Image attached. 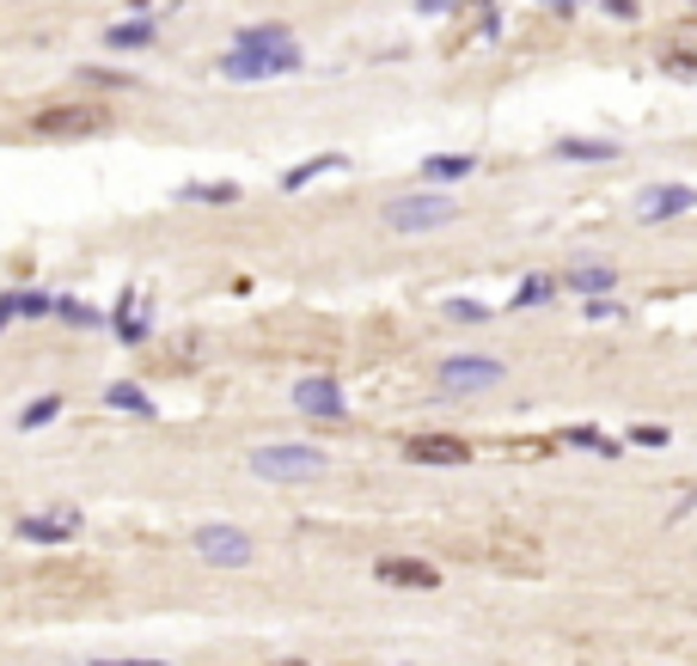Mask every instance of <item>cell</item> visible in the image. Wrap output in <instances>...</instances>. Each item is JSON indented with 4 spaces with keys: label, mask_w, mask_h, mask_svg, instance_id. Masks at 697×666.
I'll return each mask as SVG.
<instances>
[{
    "label": "cell",
    "mask_w": 697,
    "mask_h": 666,
    "mask_svg": "<svg viewBox=\"0 0 697 666\" xmlns=\"http://www.w3.org/2000/svg\"><path fill=\"white\" fill-rule=\"evenodd\" d=\"M38 141H86V135L110 129V105L105 98H55V105H38L25 123Z\"/></svg>",
    "instance_id": "obj_1"
},
{
    "label": "cell",
    "mask_w": 697,
    "mask_h": 666,
    "mask_svg": "<svg viewBox=\"0 0 697 666\" xmlns=\"http://www.w3.org/2000/svg\"><path fill=\"white\" fill-rule=\"evenodd\" d=\"M251 471L264 484H313L325 477V453L318 446H300V441H276V446H257L251 453Z\"/></svg>",
    "instance_id": "obj_2"
},
{
    "label": "cell",
    "mask_w": 697,
    "mask_h": 666,
    "mask_svg": "<svg viewBox=\"0 0 697 666\" xmlns=\"http://www.w3.org/2000/svg\"><path fill=\"white\" fill-rule=\"evenodd\" d=\"M453 214H460V209H453L447 197H429V190L386 202V226H392V233H434V226H447Z\"/></svg>",
    "instance_id": "obj_3"
},
{
    "label": "cell",
    "mask_w": 697,
    "mask_h": 666,
    "mask_svg": "<svg viewBox=\"0 0 697 666\" xmlns=\"http://www.w3.org/2000/svg\"><path fill=\"white\" fill-rule=\"evenodd\" d=\"M80 526H86V514L62 501V508H50V514H19L13 538H19V545H74Z\"/></svg>",
    "instance_id": "obj_4"
},
{
    "label": "cell",
    "mask_w": 697,
    "mask_h": 666,
    "mask_svg": "<svg viewBox=\"0 0 697 666\" xmlns=\"http://www.w3.org/2000/svg\"><path fill=\"white\" fill-rule=\"evenodd\" d=\"M190 545H197V557L209 562V569H245L257 550H251V538L239 532V526H197L190 532Z\"/></svg>",
    "instance_id": "obj_5"
},
{
    "label": "cell",
    "mask_w": 697,
    "mask_h": 666,
    "mask_svg": "<svg viewBox=\"0 0 697 666\" xmlns=\"http://www.w3.org/2000/svg\"><path fill=\"white\" fill-rule=\"evenodd\" d=\"M226 80H264V74H300V50H233L221 55Z\"/></svg>",
    "instance_id": "obj_6"
},
{
    "label": "cell",
    "mask_w": 697,
    "mask_h": 666,
    "mask_svg": "<svg viewBox=\"0 0 697 666\" xmlns=\"http://www.w3.org/2000/svg\"><path fill=\"white\" fill-rule=\"evenodd\" d=\"M441 385L447 392H489V385H501V361H489V355H447L441 361Z\"/></svg>",
    "instance_id": "obj_7"
},
{
    "label": "cell",
    "mask_w": 697,
    "mask_h": 666,
    "mask_svg": "<svg viewBox=\"0 0 697 666\" xmlns=\"http://www.w3.org/2000/svg\"><path fill=\"white\" fill-rule=\"evenodd\" d=\"M404 458H416V465H472L477 446L465 441V434H410L404 441Z\"/></svg>",
    "instance_id": "obj_8"
},
{
    "label": "cell",
    "mask_w": 697,
    "mask_h": 666,
    "mask_svg": "<svg viewBox=\"0 0 697 666\" xmlns=\"http://www.w3.org/2000/svg\"><path fill=\"white\" fill-rule=\"evenodd\" d=\"M373 575H380L386 588H416V593L441 588V569H434V562H416V557H380Z\"/></svg>",
    "instance_id": "obj_9"
},
{
    "label": "cell",
    "mask_w": 697,
    "mask_h": 666,
    "mask_svg": "<svg viewBox=\"0 0 697 666\" xmlns=\"http://www.w3.org/2000/svg\"><path fill=\"white\" fill-rule=\"evenodd\" d=\"M685 209H697L691 183H655V190L636 197V214H643V221H673V214H685Z\"/></svg>",
    "instance_id": "obj_10"
},
{
    "label": "cell",
    "mask_w": 697,
    "mask_h": 666,
    "mask_svg": "<svg viewBox=\"0 0 697 666\" xmlns=\"http://www.w3.org/2000/svg\"><path fill=\"white\" fill-rule=\"evenodd\" d=\"M294 404H300L306 416H342L337 379H300V385H294Z\"/></svg>",
    "instance_id": "obj_11"
},
{
    "label": "cell",
    "mask_w": 697,
    "mask_h": 666,
    "mask_svg": "<svg viewBox=\"0 0 697 666\" xmlns=\"http://www.w3.org/2000/svg\"><path fill=\"white\" fill-rule=\"evenodd\" d=\"M472 171H477L472 154H434V159H422V183H460V178H472Z\"/></svg>",
    "instance_id": "obj_12"
},
{
    "label": "cell",
    "mask_w": 697,
    "mask_h": 666,
    "mask_svg": "<svg viewBox=\"0 0 697 666\" xmlns=\"http://www.w3.org/2000/svg\"><path fill=\"white\" fill-rule=\"evenodd\" d=\"M105 404L110 410H123V416H159V410H154V398H147L141 392V385H129V379H117V385H105Z\"/></svg>",
    "instance_id": "obj_13"
},
{
    "label": "cell",
    "mask_w": 697,
    "mask_h": 666,
    "mask_svg": "<svg viewBox=\"0 0 697 666\" xmlns=\"http://www.w3.org/2000/svg\"><path fill=\"white\" fill-rule=\"evenodd\" d=\"M105 43L110 50H147V43H159V25L154 19H123V25L105 31Z\"/></svg>",
    "instance_id": "obj_14"
},
{
    "label": "cell",
    "mask_w": 697,
    "mask_h": 666,
    "mask_svg": "<svg viewBox=\"0 0 697 666\" xmlns=\"http://www.w3.org/2000/svg\"><path fill=\"white\" fill-rule=\"evenodd\" d=\"M62 392H43V398H31L25 410H19V434H38V429H50L55 416H62Z\"/></svg>",
    "instance_id": "obj_15"
},
{
    "label": "cell",
    "mask_w": 697,
    "mask_h": 666,
    "mask_svg": "<svg viewBox=\"0 0 697 666\" xmlns=\"http://www.w3.org/2000/svg\"><path fill=\"white\" fill-rule=\"evenodd\" d=\"M50 318H62L74 330H105V313H93L86 300H50Z\"/></svg>",
    "instance_id": "obj_16"
},
{
    "label": "cell",
    "mask_w": 697,
    "mask_h": 666,
    "mask_svg": "<svg viewBox=\"0 0 697 666\" xmlns=\"http://www.w3.org/2000/svg\"><path fill=\"white\" fill-rule=\"evenodd\" d=\"M239 50H294V31L288 25H251V31H239Z\"/></svg>",
    "instance_id": "obj_17"
},
{
    "label": "cell",
    "mask_w": 697,
    "mask_h": 666,
    "mask_svg": "<svg viewBox=\"0 0 697 666\" xmlns=\"http://www.w3.org/2000/svg\"><path fill=\"white\" fill-rule=\"evenodd\" d=\"M619 275L605 269V263H588V269H569L563 275V288H575V294H600V288H612Z\"/></svg>",
    "instance_id": "obj_18"
},
{
    "label": "cell",
    "mask_w": 697,
    "mask_h": 666,
    "mask_svg": "<svg viewBox=\"0 0 697 666\" xmlns=\"http://www.w3.org/2000/svg\"><path fill=\"white\" fill-rule=\"evenodd\" d=\"M0 300H7V313H13V318H50V294H38V288L0 294Z\"/></svg>",
    "instance_id": "obj_19"
},
{
    "label": "cell",
    "mask_w": 697,
    "mask_h": 666,
    "mask_svg": "<svg viewBox=\"0 0 697 666\" xmlns=\"http://www.w3.org/2000/svg\"><path fill=\"white\" fill-rule=\"evenodd\" d=\"M178 202H239V190L233 183H184Z\"/></svg>",
    "instance_id": "obj_20"
},
{
    "label": "cell",
    "mask_w": 697,
    "mask_h": 666,
    "mask_svg": "<svg viewBox=\"0 0 697 666\" xmlns=\"http://www.w3.org/2000/svg\"><path fill=\"white\" fill-rule=\"evenodd\" d=\"M563 446H593L600 458H619V453H624L619 441H605V434H593V429H569V434H563Z\"/></svg>",
    "instance_id": "obj_21"
},
{
    "label": "cell",
    "mask_w": 697,
    "mask_h": 666,
    "mask_svg": "<svg viewBox=\"0 0 697 666\" xmlns=\"http://www.w3.org/2000/svg\"><path fill=\"white\" fill-rule=\"evenodd\" d=\"M557 154H563V159H612L619 147H612V141H557Z\"/></svg>",
    "instance_id": "obj_22"
},
{
    "label": "cell",
    "mask_w": 697,
    "mask_h": 666,
    "mask_svg": "<svg viewBox=\"0 0 697 666\" xmlns=\"http://www.w3.org/2000/svg\"><path fill=\"white\" fill-rule=\"evenodd\" d=\"M86 86H135V74H117V67H80Z\"/></svg>",
    "instance_id": "obj_23"
},
{
    "label": "cell",
    "mask_w": 697,
    "mask_h": 666,
    "mask_svg": "<svg viewBox=\"0 0 697 666\" xmlns=\"http://www.w3.org/2000/svg\"><path fill=\"white\" fill-rule=\"evenodd\" d=\"M447 318H460V325H484L489 306H477V300H453V306H447Z\"/></svg>",
    "instance_id": "obj_24"
},
{
    "label": "cell",
    "mask_w": 697,
    "mask_h": 666,
    "mask_svg": "<svg viewBox=\"0 0 697 666\" xmlns=\"http://www.w3.org/2000/svg\"><path fill=\"white\" fill-rule=\"evenodd\" d=\"M661 67H673V74H685V80H697V50H673Z\"/></svg>",
    "instance_id": "obj_25"
},
{
    "label": "cell",
    "mask_w": 697,
    "mask_h": 666,
    "mask_svg": "<svg viewBox=\"0 0 697 666\" xmlns=\"http://www.w3.org/2000/svg\"><path fill=\"white\" fill-rule=\"evenodd\" d=\"M545 294H551V282H545V275H532L527 288L514 294V306H539V300H545Z\"/></svg>",
    "instance_id": "obj_26"
},
{
    "label": "cell",
    "mask_w": 697,
    "mask_h": 666,
    "mask_svg": "<svg viewBox=\"0 0 697 666\" xmlns=\"http://www.w3.org/2000/svg\"><path fill=\"white\" fill-rule=\"evenodd\" d=\"M636 446H667V429H655V422H643V429H631Z\"/></svg>",
    "instance_id": "obj_27"
},
{
    "label": "cell",
    "mask_w": 697,
    "mask_h": 666,
    "mask_svg": "<svg viewBox=\"0 0 697 666\" xmlns=\"http://www.w3.org/2000/svg\"><path fill=\"white\" fill-rule=\"evenodd\" d=\"M600 7H605V13H619V19H636V13H643L636 0H600Z\"/></svg>",
    "instance_id": "obj_28"
},
{
    "label": "cell",
    "mask_w": 697,
    "mask_h": 666,
    "mask_svg": "<svg viewBox=\"0 0 697 666\" xmlns=\"http://www.w3.org/2000/svg\"><path fill=\"white\" fill-rule=\"evenodd\" d=\"M93 666H166V660H93Z\"/></svg>",
    "instance_id": "obj_29"
},
{
    "label": "cell",
    "mask_w": 697,
    "mask_h": 666,
    "mask_svg": "<svg viewBox=\"0 0 697 666\" xmlns=\"http://www.w3.org/2000/svg\"><path fill=\"white\" fill-rule=\"evenodd\" d=\"M416 7H422V13H441V7H447V0H416Z\"/></svg>",
    "instance_id": "obj_30"
},
{
    "label": "cell",
    "mask_w": 697,
    "mask_h": 666,
    "mask_svg": "<svg viewBox=\"0 0 697 666\" xmlns=\"http://www.w3.org/2000/svg\"><path fill=\"white\" fill-rule=\"evenodd\" d=\"M7 325H13V313H7V300H0V337H7Z\"/></svg>",
    "instance_id": "obj_31"
},
{
    "label": "cell",
    "mask_w": 697,
    "mask_h": 666,
    "mask_svg": "<svg viewBox=\"0 0 697 666\" xmlns=\"http://www.w3.org/2000/svg\"><path fill=\"white\" fill-rule=\"evenodd\" d=\"M276 666H313V660H276Z\"/></svg>",
    "instance_id": "obj_32"
},
{
    "label": "cell",
    "mask_w": 697,
    "mask_h": 666,
    "mask_svg": "<svg viewBox=\"0 0 697 666\" xmlns=\"http://www.w3.org/2000/svg\"><path fill=\"white\" fill-rule=\"evenodd\" d=\"M557 7H563V13H569V7H575V0H557Z\"/></svg>",
    "instance_id": "obj_33"
}]
</instances>
